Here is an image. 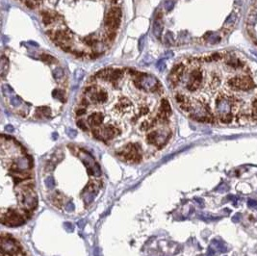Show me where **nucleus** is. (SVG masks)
<instances>
[{
    "instance_id": "nucleus-47",
    "label": "nucleus",
    "mask_w": 257,
    "mask_h": 256,
    "mask_svg": "<svg viewBox=\"0 0 257 256\" xmlns=\"http://www.w3.org/2000/svg\"><path fill=\"white\" fill-rule=\"evenodd\" d=\"M53 138L54 139H57V134H56V133H55V134H53Z\"/></svg>"
},
{
    "instance_id": "nucleus-26",
    "label": "nucleus",
    "mask_w": 257,
    "mask_h": 256,
    "mask_svg": "<svg viewBox=\"0 0 257 256\" xmlns=\"http://www.w3.org/2000/svg\"><path fill=\"white\" fill-rule=\"evenodd\" d=\"M74 75H75V79L76 80H78V81H80L82 78H83V76L85 75V72L82 70H75V72H74Z\"/></svg>"
},
{
    "instance_id": "nucleus-11",
    "label": "nucleus",
    "mask_w": 257,
    "mask_h": 256,
    "mask_svg": "<svg viewBox=\"0 0 257 256\" xmlns=\"http://www.w3.org/2000/svg\"><path fill=\"white\" fill-rule=\"evenodd\" d=\"M108 99V94L106 92L104 91H100L97 93H93V94L91 95V100L93 103H105Z\"/></svg>"
},
{
    "instance_id": "nucleus-16",
    "label": "nucleus",
    "mask_w": 257,
    "mask_h": 256,
    "mask_svg": "<svg viewBox=\"0 0 257 256\" xmlns=\"http://www.w3.org/2000/svg\"><path fill=\"white\" fill-rule=\"evenodd\" d=\"M40 59L44 62V63H46V64H54V63H57V59L54 58L53 56H51V55L49 54H41V56H40Z\"/></svg>"
},
{
    "instance_id": "nucleus-36",
    "label": "nucleus",
    "mask_w": 257,
    "mask_h": 256,
    "mask_svg": "<svg viewBox=\"0 0 257 256\" xmlns=\"http://www.w3.org/2000/svg\"><path fill=\"white\" fill-rule=\"evenodd\" d=\"M68 135L70 137V138H75L76 135H77V132L76 130H73V129H69L68 131Z\"/></svg>"
},
{
    "instance_id": "nucleus-12",
    "label": "nucleus",
    "mask_w": 257,
    "mask_h": 256,
    "mask_svg": "<svg viewBox=\"0 0 257 256\" xmlns=\"http://www.w3.org/2000/svg\"><path fill=\"white\" fill-rule=\"evenodd\" d=\"M160 113L163 114L166 117H169L172 113V108H171V104L169 102V100L163 98L161 100V106H160Z\"/></svg>"
},
{
    "instance_id": "nucleus-10",
    "label": "nucleus",
    "mask_w": 257,
    "mask_h": 256,
    "mask_svg": "<svg viewBox=\"0 0 257 256\" xmlns=\"http://www.w3.org/2000/svg\"><path fill=\"white\" fill-rule=\"evenodd\" d=\"M104 120V116L101 113H94L88 118L89 124L92 126H99L102 124Z\"/></svg>"
},
{
    "instance_id": "nucleus-4",
    "label": "nucleus",
    "mask_w": 257,
    "mask_h": 256,
    "mask_svg": "<svg viewBox=\"0 0 257 256\" xmlns=\"http://www.w3.org/2000/svg\"><path fill=\"white\" fill-rule=\"evenodd\" d=\"M19 251V248L15 240L9 237L1 238V254L2 256H16Z\"/></svg>"
},
{
    "instance_id": "nucleus-3",
    "label": "nucleus",
    "mask_w": 257,
    "mask_h": 256,
    "mask_svg": "<svg viewBox=\"0 0 257 256\" xmlns=\"http://www.w3.org/2000/svg\"><path fill=\"white\" fill-rule=\"evenodd\" d=\"M2 224L7 225L8 226H19L24 224V219L23 216L17 211L10 209L2 215Z\"/></svg>"
},
{
    "instance_id": "nucleus-21",
    "label": "nucleus",
    "mask_w": 257,
    "mask_h": 256,
    "mask_svg": "<svg viewBox=\"0 0 257 256\" xmlns=\"http://www.w3.org/2000/svg\"><path fill=\"white\" fill-rule=\"evenodd\" d=\"M213 244H215V247L221 252L225 251L226 250V247L225 246V244L221 241H217V240H213Z\"/></svg>"
},
{
    "instance_id": "nucleus-28",
    "label": "nucleus",
    "mask_w": 257,
    "mask_h": 256,
    "mask_svg": "<svg viewBox=\"0 0 257 256\" xmlns=\"http://www.w3.org/2000/svg\"><path fill=\"white\" fill-rule=\"evenodd\" d=\"M85 42L88 44L89 46H95V44L97 42V41H96L95 39H93V38H90V37H87V38L85 39Z\"/></svg>"
},
{
    "instance_id": "nucleus-40",
    "label": "nucleus",
    "mask_w": 257,
    "mask_h": 256,
    "mask_svg": "<svg viewBox=\"0 0 257 256\" xmlns=\"http://www.w3.org/2000/svg\"><path fill=\"white\" fill-rule=\"evenodd\" d=\"M81 104L83 106H89V104H90V102L88 101V99L87 98H83L82 99V101H81Z\"/></svg>"
},
{
    "instance_id": "nucleus-8",
    "label": "nucleus",
    "mask_w": 257,
    "mask_h": 256,
    "mask_svg": "<svg viewBox=\"0 0 257 256\" xmlns=\"http://www.w3.org/2000/svg\"><path fill=\"white\" fill-rule=\"evenodd\" d=\"M162 17H163V15L161 13H159L157 16H156L155 17V20L153 22V26H152L153 35L157 39L161 38L162 32H163V29H164V24H163V21H162Z\"/></svg>"
},
{
    "instance_id": "nucleus-24",
    "label": "nucleus",
    "mask_w": 257,
    "mask_h": 256,
    "mask_svg": "<svg viewBox=\"0 0 257 256\" xmlns=\"http://www.w3.org/2000/svg\"><path fill=\"white\" fill-rule=\"evenodd\" d=\"M52 95H53V97H55V98H57V99H59V100H63V101H65V98H64V93L62 92V91H60V90H57V89H56V90H54L53 92H52Z\"/></svg>"
},
{
    "instance_id": "nucleus-2",
    "label": "nucleus",
    "mask_w": 257,
    "mask_h": 256,
    "mask_svg": "<svg viewBox=\"0 0 257 256\" xmlns=\"http://www.w3.org/2000/svg\"><path fill=\"white\" fill-rule=\"evenodd\" d=\"M118 155L128 162H139L142 158L141 147L138 143H129Z\"/></svg>"
},
{
    "instance_id": "nucleus-43",
    "label": "nucleus",
    "mask_w": 257,
    "mask_h": 256,
    "mask_svg": "<svg viewBox=\"0 0 257 256\" xmlns=\"http://www.w3.org/2000/svg\"><path fill=\"white\" fill-rule=\"evenodd\" d=\"M74 54H75V56H77V57H82L83 55H84V52H77V51H75Z\"/></svg>"
},
{
    "instance_id": "nucleus-44",
    "label": "nucleus",
    "mask_w": 257,
    "mask_h": 256,
    "mask_svg": "<svg viewBox=\"0 0 257 256\" xmlns=\"http://www.w3.org/2000/svg\"><path fill=\"white\" fill-rule=\"evenodd\" d=\"M5 129H6L7 131H9V132H12V131L14 130V127H13L12 125H8V126L5 127Z\"/></svg>"
},
{
    "instance_id": "nucleus-27",
    "label": "nucleus",
    "mask_w": 257,
    "mask_h": 256,
    "mask_svg": "<svg viewBox=\"0 0 257 256\" xmlns=\"http://www.w3.org/2000/svg\"><path fill=\"white\" fill-rule=\"evenodd\" d=\"M46 185L48 189H52L54 186H55V181H54V178L53 177H48L47 179L46 180Z\"/></svg>"
},
{
    "instance_id": "nucleus-18",
    "label": "nucleus",
    "mask_w": 257,
    "mask_h": 256,
    "mask_svg": "<svg viewBox=\"0 0 257 256\" xmlns=\"http://www.w3.org/2000/svg\"><path fill=\"white\" fill-rule=\"evenodd\" d=\"M156 120H157V118H156L155 119H153L152 122H149V121H148V120L143 121L142 123H141V125H140V130H141V131H147V130H148L153 124L156 123Z\"/></svg>"
},
{
    "instance_id": "nucleus-5",
    "label": "nucleus",
    "mask_w": 257,
    "mask_h": 256,
    "mask_svg": "<svg viewBox=\"0 0 257 256\" xmlns=\"http://www.w3.org/2000/svg\"><path fill=\"white\" fill-rule=\"evenodd\" d=\"M98 192V186L95 184V183H89L88 186L85 188L84 190V193L85 195H83V197H84V200L87 204H90L91 202H93V200L95 198V196H96Z\"/></svg>"
},
{
    "instance_id": "nucleus-29",
    "label": "nucleus",
    "mask_w": 257,
    "mask_h": 256,
    "mask_svg": "<svg viewBox=\"0 0 257 256\" xmlns=\"http://www.w3.org/2000/svg\"><path fill=\"white\" fill-rule=\"evenodd\" d=\"M175 99H176V101H177L178 103L181 104V103H183V102L185 101V100H186V96L183 95V94H178L175 95Z\"/></svg>"
},
{
    "instance_id": "nucleus-20",
    "label": "nucleus",
    "mask_w": 257,
    "mask_h": 256,
    "mask_svg": "<svg viewBox=\"0 0 257 256\" xmlns=\"http://www.w3.org/2000/svg\"><path fill=\"white\" fill-rule=\"evenodd\" d=\"M165 43L167 44V46H172V44L174 43V38H173V34L172 32H167L166 36H165Z\"/></svg>"
},
{
    "instance_id": "nucleus-35",
    "label": "nucleus",
    "mask_w": 257,
    "mask_h": 256,
    "mask_svg": "<svg viewBox=\"0 0 257 256\" xmlns=\"http://www.w3.org/2000/svg\"><path fill=\"white\" fill-rule=\"evenodd\" d=\"M149 112V109L148 107H141L140 108V115H147Z\"/></svg>"
},
{
    "instance_id": "nucleus-25",
    "label": "nucleus",
    "mask_w": 257,
    "mask_h": 256,
    "mask_svg": "<svg viewBox=\"0 0 257 256\" xmlns=\"http://www.w3.org/2000/svg\"><path fill=\"white\" fill-rule=\"evenodd\" d=\"M174 4H175L174 0H167L165 2V9L167 11V12H170V11H172L173 9Z\"/></svg>"
},
{
    "instance_id": "nucleus-7",
    "label": "nucleus",
    "mask_w": 257,
    "mask_h": 256,
    "mask_svg": "<svg viewBox=\"0 0 257 256\" xmlns=\"http://www.w3.org/2000/svg\"><path fill=\"white\" fill-rule=\"evenodd\" d=\"M131 102L127 98H122L115 105V113L118 115H126L131 110Z\"/></svg>"
},
{
    "instance_id": "nucleus-14",
    "label": "nucleus",
    "mask_w": 257,
    "mask_h": 256,
    "mask_svg": "<svg viewBox=\"0 0 257 256\" xmlns=\"http://www.w3.org/2000/svg\"><path fill=\"white\" fill-rule=\"evenodd\" d=\"M36 115H38L37 117H39V118H41V117L48 118L51 115V109L49 107H46V106L40 107V108L37 109V114Z\"/></svg>"
},
{
    "instance_id": "nucleus-45",
    "label": "nucleus",
    "mask_w": 257,
    "mask_h": 256,
    "mask_svg": "<svg viewBox=\"0 0 257 256\" xmlns=\"http://www.w3.org/2000/svg\"><path fill=\"white\" fill-rule=\"evenodd\" d=\"M98 55H99V54H95V53L91 54V58H96V57H98Z\"/></svg>"
},
{
    "instance_id": "nucleus-38",
    "label": "nucleus",
    "mask_w": 257,
    "mask_h": 256,
    "mask_svg": "<svg viewBox=\"0 0 257 256\" xmlns=\"http://www.w3.org/2000/svg\"><path fill=\"white\" fill-rule=\"evenodd\" d=\"M248 205H249V207H257V201H255V200H253V199H249V201H248Z\"/></svg>"
},
{
    "instance_id": "nucleus-41",
    "label": "nucleus",
    "mask_w": 257,
    "mask_h": 256,
    "mask_svg": "<svg viewBox=\"0 0 257 256\" xmlns=\"http://www.w3.org/2000/svg\"><path fill=\"white\" fill-rule=\"evenodd\" d=\"M239 217H240V214H237L236 216H234V217L232 218V221H234V222H238V221H239Z\"/></svg>"
},
{
    "instance_id": "nucleus-15",
    "label": "nucleus",
    "mask_w": 257,
    "mask_h": 256,
    "mask_svg": "<svg viewBox=\"0 0 257 256\" xmlns=\"http://www.w3.org/2000/svg\"><path fill=\"white\" fill-rule=\"evenodd\" d=\"M42 14V21L46 25H49L52 23V21L55 18V15H51L48 12H41Z\"/></svg>"
},
{
    "instance_id": "nucleus-6",
    "label": "nucleus",
    "mask_w": 257,
    "mask_h": 256,
    "mask_svg": "<svg viewBox=\"0 0 257 256\" xmlns=\"http://www.w3.org/2000/svg\"><path fill=\"white\" fill-rule=\"evenodd\" d=\"M119 134V131L113 125H107L103 127L101 130H99V140H111L115 136Z\"/></svg>"
},
{
    "instance_id": "nucleus-30",
    "label": "nucleus",
    "mask_w": 257,
    "mask_h": 256,
    "mask_svg": "<svg viewBox=\"0 0 257 256\" xmlns=\"http://www.w3.org/2000/svg\"><path fill=\"white\" fill-rule=\"evenodd\" d=\"M76 124H77V126L79 127V128H81L82 130H84V131H87L88 130V127L86 126V124H85V122L83 121V120H77V122H76Z\"/></svg>"
},
{
    "instance_id": "nucleus-13",
    "label": "nucleus",
    "mask_w": 257,
    "mask_h": 256,
    "mask_svg": "<svg viewBox=\"0 0 257 256\" xmlns=\"http://www.w3.org/2000/svg\"><path fill=\"white\" fill-rule=\"evenodd\" d=\"M124 70H120V69H116V70H112L110 75H109V81H111L113 84H116V82L120 79L122 76H124Z\"/></svg>"
},
{
    "instance_id": "nucleus-32",
    "label": "nucleus",
    "mask_w": 257,
    "mask_h": 256,
    "mask_svg": "<svg viewBox=\"0 0 257 256\" xmlns=\"http://www.w3.org/2000/svg\"><path fill=\"white\" fill-rule=\"evenodd\" d=\"M74 209H75V206L72 202H69L68 204L65 205V210L68 211V212H72Z\"/></svg>"
},
{
    "instance_id": "nucleus-9",
    "label": "nucleus",
    "mask_w": 257,
    "mask_h": 256,
    "mask_svg": "<svg viewBox=\"0 0 257 256\" xmlns=\"http://www.w3.org/2000/svg\"><path fill=\"white\" fill-rule=\"evenodd\" d=\"M120 25V18L117 17H113L110 15H106L105 17V26L109 29V31H114L118 29Z\"/></svg>"
},
{
    "instance_id": "nucleus-46",
    "label": "nucleus",
    "mask_w": 257,
    "mask_h": 256,
    "mask_svg": "<svg viewBox=\"0 0 257 256\" xmlns=\"http://www.w3.org/2000/svg\"><path fill=\"white\" fill-rule=\"evenodd\" d=\"M110 1H111L112 3H114V4H115V3H117V0H110Z\"/></svg>"
},
{
    "instance_id": "nucleus-42",
    "label": "nucleus",
    "mask_w": 257,
    "mask_h": 256,
    "mask_svg": "<svg viewBox=\"0 0 257 256\" xmlns=\"http://www.w3.org/2000/svg\"><path fill=\"white\" fill-rule=\"evenodd\" d=\"M84 92L85 93H90V92H93V87L92 86H89V87H87L85 90H84Z\"/></svg>"
},
{
    "instance_id": "nucleus-33",
    "label": "nucleus",
    "mask_w": 257,
    "mask_h": 256,
    "mask_svg": "<svg viewBox=\"0 0 257 256\" xmlns=\"http://www.w3.org/2000/svg\"><path fill=\"white\" fill-rule=\"evenodd\" d=\"M24 3L30 9H34L35 8V3H34V1H32V0H24Z\"/></svg>"
},
{
    "instance_id": "nucleus-19",
    "label": "nucleus",
    "mask_w": 257,
    "mask_h": 256,
    "mask_svg": "<svg viewBox=\"0 0 257 256\" xmlns=\"http://www.w3.org/2000/svg\"><path fill=\"white\" fill-rule=\"evenodd\" d=\"M52 201H53V204L56 205L57 207H61L62 204H63V197H62V195L57 192L56 195H54L52 196Z\"/></svg>"
},
{
    "instance_id": "nucleus-37",
    "label": "nucleus",
    "mask_w": 257,
    "mask_h": 256,
    "mask_svg": "<svg viewBox=\"0 0 257 256\" xmlns=\"http://www.w3.org/2000/svg\"><path fill=\"white\" fill-rule=\"evenodd\" d=\"M143 42H144V36L141 37V39L139 40V50L142 51L143 48Z\"/></svg>"
},
{
    "instance_id": "nucleus-31",
    "label": "nucleus",
    "mask_w": 257,
    "mask_h": 256,
    "mask_svg": "<svg viewBox=\"0 0 257 256\" xmlns=\"http://www.w3.org/2000/svg\"><path fill=\"white\" fill-rule=\"evenodd\" d=\"M157 68L159 69V70L160 71H162V70H165V68H166V64H165V62L163 61V60H160L158 63H157Z\"/></svg>"
},
{
    "instance_id": "nucleus-23",
    "label": "nucleus",
    "mask_w": 257,
    "mask_h": 256,
    "mask_svg": "<svg viewBox=\"0 0 257 256\" xmlns=\"http://www.w3.org/2000/svg\"><path fill=\"white\" fill-rule=\"evenodd\" d=\"M10 102H11V104H12L13 106L17 107V106H19L22 103V100H21V98L19 96H12V97H11V99H10Z\"/></svg>"
},
{
    "instance_id": "nucleus-1",
    "label": "nucleus",
    "mask_w": 257,
    "mask_h": 256,
    "mask_svg": "<svg viewBox=\"0 0 257 256\" xmlns=\"http://www.w3.org/2000/svg\"><path fill=\"white\" fill-rule=\"evenodd\" d=\"M17 199L20 204L27 210L33 209L37 206L38 199L31 183H25L19 188V190H17Z\"/></svg>"
},
{
    "instance_id": "nucleus-17",
    "label": "nucleus",
    "mask_w": 257,
    "mask_h": 256,
    "mask_svg": "<svg viewBox=\"0 0 257 256\" xmlns=\"http://www.w3.org/2000/svg\"><path fill=\"white\" fill-rule=\"evenodd\" d=\"M8 66H9V61L6 58V56H4V55H3V56L1 57V65H0V69H1V76L2 77H4L5 72L8 70Z\"/></svg>"
},
{
    "instance_id": "nucleus-34",
    "label": "nucleus",
    "mask_w": 257,
    "mask_h": 256,
    "mask_svg": "<svg viewBox=\"0 0 257 256\" xmlns=\"http://www.w3.org/2000/svg\"><path fill=\"white\" fill-rule=\"evenodd\" d=\"M64 226L65 228L66 229V231H70V232H72L73 231V226L70 222H65L64 224Z\"/></svg>"
},
{
    "instance_id": "nucleus-39",
    "label": "nucleus",
    "mask_w": 257,
    "mask_h": 256,
    "mask_svg": "<svg viewBox=\"0 0 257 256\" xmlns=\"http://www.w3.org/2000/svg\"><path fill=\"white\" fill-rule=\"evenodd\" d=\"M86 114V109L85 108H81V109H78L76 111V115L77 116H82V115H85Z\"/></svg>"
},
{
    "instance_id": "nucleus-22",
    "label": "nucleus",
    "mask_w": 257,
    "mask_h": 256,
    "mask_svg": "<svg viewBox=\"0 0 257 256\" xmlns=\"http://www.w3.org/2000/svg\"><path fill=\"white\" fill-rule=\"evenodd\" d=\"M53 75H54V78L56 80H59L61 79L63 75H64V71H63V69L62 68H57V69H55L54 71H53Z\"/></svg>"
}]
</instances>
